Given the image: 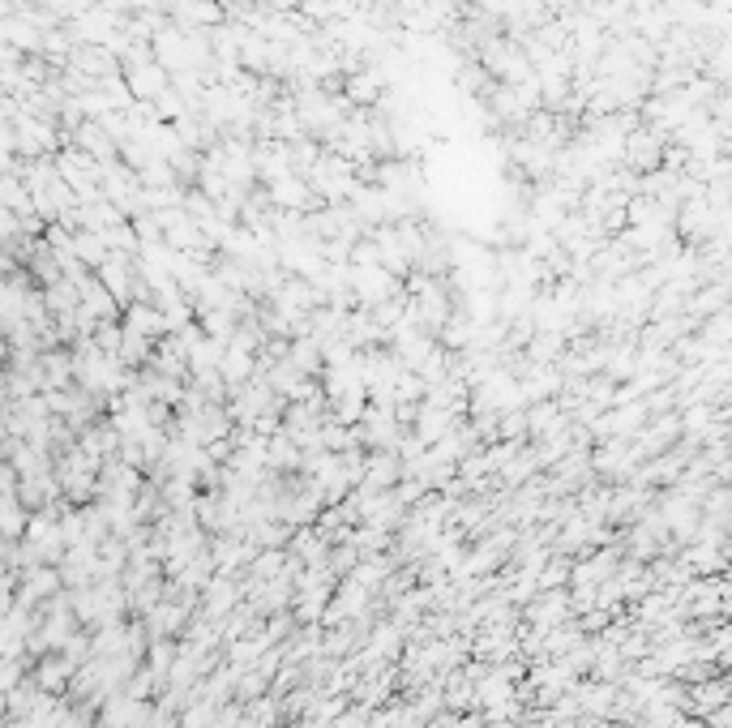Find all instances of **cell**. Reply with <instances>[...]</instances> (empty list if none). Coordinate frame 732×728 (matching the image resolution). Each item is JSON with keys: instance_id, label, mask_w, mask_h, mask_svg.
I'll return each mask as SVG.
<instances>
[{"instance_id": "6da1fadb", "label": "cell", "mask_w": 732, "mask_h": 728, "mask_svg": "<svg viewBox=\"0 0 732 728\" xmlns=\"http://www.w3.org/2000/svg\"><path fill=\"white\" fill-rule=\"evenodd\" d=\"M176 13L185 18L180 26H210V22H219V5H215V0H180Z\"/></svg>"}, {"instance_id": "7a4b0ae2", "label": "cell", "mask_w": 732, "mask_h": 728, "mask_svg": "<svg viewBox=\"0 0 732 728\" xmlns=\"http://www.w3.org/2000/svg\"><path fill=\"white\" fill-rule=\"evenodd\" d=\"M300 193H304V189H300V185H292V202H304V197H300ZM283 197H287V189L279 185V202H283Z\"/></svg>"}]
</instances>
